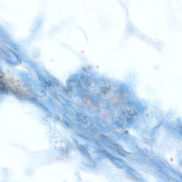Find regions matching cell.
Returning <instances> with one entry per match:
<instances>
[{
	"mask_svg": "<svg viewBox=\"0 0 182 182\" xmlns=\"http://www.w3.org/2000/svg\"><path fill=\"white\" fill-rule=\"evenodd\" d=\"M83 102L85 104H86L87 106H89L90 107H91V108H95V106L93 103H92L91 99L89 97L86 96H84L83 97Z\"/></svg>",
	"mask_w": 182,
	"mask_h": 182,
	"instance_id": "1",
	"label": "cell"
},
{
	"mask_svg": "<svg viewBox=\"0 0 182 182\" xmlns=\"http://www.w3.org/2000/svg\"><path fill=\"white\" fill-rule=\"evenodd\" d=\"M101 91L104 93V94H106L108 93V92L110 91V89L107 88V87H102L101 88Z\"/></svg>",
	"mask_w": 182,
	"mask_h": 182,
	"instance_id": "2",
	"label": "cell"
}]
</instances>
